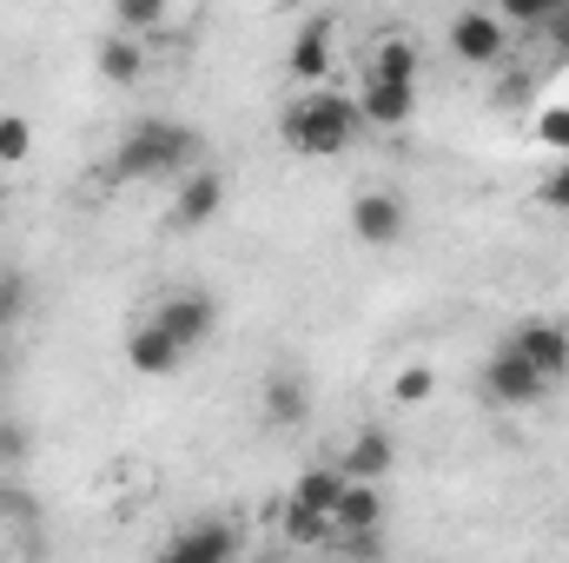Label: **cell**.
Segmentation results:
<instances>
[{
    "label": "cell",
    "mask_w": 569,
    "mask_h": 563,
    "mask_svg": "<svg viewBox=\"0 0 569 563\" xmlns=\"http://www.w3.org/2000/svg\"><path fill=\"white\" fill-rule=\"evenodd\" d=\"M33 152V120L27 113H0V166H20Z\"/></svg>",
    "instance_id": "cell-24"
},
{
    "label": "cell",
    "mask_w": 569,
    "mask_h": 563,
    "mask_svg": "<svg viewBox=\"0 0 569 563\" xmlns=\"http://www.w3.org/2000/svg\"><path fill=\"white\" fill-rule=\"evenodd\" d=\"M33 457V424L27 418H0V471H20Z\"/></svg>",
    "instance_id": "cell-23"
},
{
    "label": "cell",
    "mask_w": 569,
    "mask_h": 563,
    "mask_svg": "<svg viewBox=\"0 0 569 563\" xmlns=\"http://www.w3.org/2000/svg\"><path fill=\"white\" fill-rule=\"evenodd\" d=\"M537 206H543V213H569V166H557V172L537 179Z\"/></svg>",
    "instance_id": "cell-27"
},
{
    "label": "cell",
    "mask_w": 569,
    "mask_h": 563,
    "mask_svg": "<svg viewBox=\"0 0 569 563\" xmlns=\"http://www.w3.org/2000/svg\"><path fill=\"white\" fill-rule=\"evenodd\" d=\"M537 140L550 146V152H569V107H543L537 113Z\"/></svg>",
    "instance_id": "cell-26"
},
{
    "label": "cell",
    "mask_w": 569,
    "mask_h": 563,
    "mask_svg": "<svg viewBox=\"0 0 569 563\" xmlns=\"http://www.w3.org/2000/svg\"><path fill=\"white\" fill-rule=\"evenodd\" d=\"M371 73L418 87V73H425V60H418V40H411V33H385V40H378V53H371Z\"/></svg>",
    "instance_id": "cell-19"
},
{
    "label": "cell",
    "mask_w": 569,
    "mask_h": 563,
    "mask_svg": "<svg viewBox=\"0 0 569 563\" xmlns=\"http://www.w3.org/2000/svg\"><path fill=\"white\" fill-rule=\"evenodd\" d=\"M199 146H206L199 127L146 113V120L127 127V140L113 146V179H179V172H192Z\"/></svg>",
    "instance_id": "cell-2"
},
{
    "label": "cell",
    "mask_w": 569,
    "mask_h": 563,
    "mask_svg": "<svg viewBox=\"0 0 569 563\" xmlns=\"http://www.w3.org/2000/svg\"><path fill=\"white\" fill-rule=\"evenodd\" d=\"M351 233H358V246H371V253L405 246V233H411V206H405V192H391V186H365V192L351 199Z\"/></svg>",
    "instance_id": "cell-3"
},
{
    "label": "cell",
    "mask_w": 569,
    "mask_h": 563,
    "mask_svg": "<svg viewBox=\"0 0 569 563\" xmlns=\"http://www.w3.org/2000/svg\"><path fill=\"white\" fill-rule=\"evenodd\" d=\"M430 392H437V372H430V365H405V372L391 378V405H405V412L430 405Z\"/></svg>",
    "instance_id": "cell-22"
},
{
    "label": "cell",
    "mask_w": 569,
    "mask_h": 563,
    "mask_svg": "<svg viewBox=\"0 0 569 563\" xmlns=\"http://www.w3.org/2000/svg\"><path fill=\"white\" fill-rule=\"evenodd\" d=\"M219 213H226V172L219 166H192V172H179V192L166 206V233H199Z\"/></svg>",
    "instance_id": "cell-6"
},
{
    "label": "cell",
    "mask_w": 569,
    "mask_h": 563,
    "mask_svg": "<svg viewBox=\"0 0 569 563\" xmlns=\"http://www.w3.org/2000/svg\"><path fill=\"white\" fill-rule=\"evenodd\" d=\"M166 557L172 563H226V557H239V531L226 517H192V524H179L166 537Z\"/></svg>",
    "instance_id": "cell-9"
},
{
    "label": "cell",
    "mask_w": 569,
    "mask_h": 563,
    "mask_svg": "<svg viewBox=\"0 0 569 563\" xmlns=\"http://www.w3.org/2000/svg\"><path fill=\"white\" fill-rule=\"evenodd\" d=\"M152 318H159V325H166L186 352H199V345L219 332V305H212L206 292H166V298L152 305Z\"/></svg>",
    "instance_id": "cell-8"
},
{
    "label": "cell",
    "mask_w": 569,
    "mask_h": 563,
    "mask_svg": "<svg viewBox=\"0 0 569 563\" xmlns=\"http://www.w3.org/2000/svg\"><path fill=\"white\" fill-rule=\"evenodd\" d=\"M284 73H291L298 87H325V80H331V20H325V13H311V20L298 27V40H291V53H284Z\"/></svg>",
    "instance_id": "cell-11"
},
{
    "label": "cell",
    "mask_w": 569,
    "mask_h": 563,
    "mask_svg": "<svg viewBox=\"0 0 569 563\" xmlns=\"http://www.w3.org/2000/svg\"><path fill=\"white\" fill-rule=\"evenodd\" d=\"M272 517L284 524V544H291V551H325V544H331V517H325V511H305V504L279 497Z\"/></svg>",
    "instance_id": "cell-17"
},
{
    "label": "cell",
    "mask_w": 569,
    "mask_h": 563,
    "mask_svg": "<svg viewBox=\"0 0 569 563\" xmlns=\"http://www.w3.org/2000/svg\"><path fill=\"white\" fill-rule=\"evenodd\" d=\"M510 345H517V352H523V358H530V365H537V372L550 378V385H557V378L569 372V332H563V325H550V318L523 325V332H517Z\"/></svg>",
    "instance_id": "cell-14"
},
{
    "label": "cell",
    "mask_w": 569,
    "mask_h": 563,
    "mask_svg": "<svg viewBox=\"0 0 569 563\" xmlns=\"http://www.w3.org/2000/svg\"><path fill=\"white\" fill-rule=\"evenodd\" d=\"M338 464H345V477H371V484H385L391 464H398V437L371 424V431H358V437L338 451Z\"/></svg>",
    "instance_id": "cell-12"
},
{
    "label": "cell",
    "mask_w": 569,
    "mask_h": 563,
    "mask_svg": "<svg viewBox=\"0 0 569 563\" xmlns=\"http://www.w3.org/2000/svg\"><path fill=\"white\" fill-rule=\"evenodd\" d=\"M365 134V113H358V93H331V87H311L298 93L279 113V140L298 152V159H338L351 152Z\"/></svg>",
    "instance_id": "cell-1"
},
{
    "label": "cell",
    "mask_w": 569,
    "mask_h": 563,
    "mask_svg": "<svg viewBox=\"0 0 569 563\" xmlns=\"http://www.w3.org/2000/svg\"><path fill=\"white\" fill-rule=\"evenodd\" d=\"M338 491H345V464L331 457V464H311V471H305V477H298L284 497H291V504H305V511H325V517H331Z\"/></svg>",
    "instance_id": "cell-18"
},
{
    "label": "cell",
    "mask_w": 569,
    "mask_h": 563,
    "mask_svg": "<svg viewBox=\"0 0 569 563\" xmlns=\"http://www.w3.org/2000/svg\"><path fill=\"white\" fill-rule=\"evenodd\" d=\"M378 524H385V491L371 477H345L331 504V531H378Z\"/></svg>",
    "instance_id": "cell-13"
},
{
    "label": "cell",
    "mask_w": 569,
    "mask_h": 563,
    "mask_svg": "<svg viewBox=\"0 0 569 563\" xmlns=\"http://www.w3.org/2000/svg\"><path fill=\"white\" fill-rule=\"evenodd\" d=\"M0 511H7V517H33L40 504H33V491H0Z\"/></svg>",
    "instance_id": "cell-28"
},
{
    "label": "cell",
    "mask_w": 569,
    "mask_h": 563,
    "mask_svg": "<svg viewBox=\"0 0 569 563\" xmlns=\"http://www.w3.org/2000/svg\"><path fill=\"white\" fill-rule=\"evenodd\" d=\"M305 418H311V385L298 372H272L266 378V424L291 431V424H305Z\"/></svg>",
    "instance_id": "cell-16"
},
{
    "label": "cell",
    "mask_w": 569,
    "mask_h": 563,
    "mask_svg": "<svg viewBox=\"0 0 569 563\" xmlns=\"http://www.w3.org/2000/svg\"><path fill=\"white\" fill-rule=\"evenodd\" d=\"M411 107H418V87H405V80H385V73H365V87H358V113H365V127H378V134H398V127L411 120Z\"/></svg>",
    "instance_id": "cell-10"
},
{
    "label": "cell",
    "mask_w": 569,
    "mask_h": 563,
    "mask_svg": "<svg viewBox=\"0 0 569 563\" xmlns=\"http://www.w3.org/2000/svg\"><path fill=\"white\" fill-rule=\"evenodd\" d=\"M27 312H33V279H27L20 266H7V273H0V332L20 325Z\"/></svg>",
    "instance_id": "cell-21"
},
{
    "label": "cell",
    "mask_w": 569,
    "mask_h": 563,
    "mask_svg": "<svg viewBox=\"0 0 569 563\" xmlns=\"http://www.w3.org/2000/svg\"><path fill=\"white\" fill-rule=\"evenodd\" d=\"M93 67H100V80H107V87H133V80L146 73L140 33H127V27H120V33H107V40H100V53H93Z\"/></svg>",
    "instance_id": "cell-15"
},
{
    "label": "cell",
    "mask_w": 569,
    "mask_h": 563,
    "mask_svg": "<svg viewBox=\"0 0 569 563\" xmlns=\"http://www.w3.org/2000/svg\"><path fill=\"white\" fill-rule=\"evenodd\" d=\"M543 33H550L557 47H569V0L557 7V13H550V20H543Z\"/></svg>",
    "instance_id": "cell-29"
},
{
    "label": "cell",
    "mask_w": 569,
    "mask_h": 563,
    "mask_svg": "<svg viewBox=\"0 0 569 563\" xmlns=\"http://www.w3.org/2000/svg\"><path fill=\"white\" fill-rule=\"evenodd\" d=\"M186 358H192V352H186V345H179V338L152 318V312H146L140 325L127 332V372H133V378H172Z\"/></svg>",
    "instance_id": "cell-7"
},
{
    "label": "cell",
    "mask_w": 569,
    "mask_h": 563,
    "mask_svg": "<svg viewBox=\"0 0 569 563\" xmlns=\"http://www.w3.org/2000/svg\"><path fill=\"white\" fill-rule=\"evenodd\" d=\"M0 392H7V358H0Z\"/></svg>",
    "instance_id": "cell-30"
},
{
    "label": "cell",
    "mask_w": 569,
    "mask_h": 563,
    "mask_svg": "<svg viewBox=\"0 0 569 563\" xmlns=\"http://www.w3.org/2000/svg\"><path fill=\"white\" fill-rule=\"evenodd\" d=\"M557 7H563V0H497V13H503L510 27H543Z\"/></svg>",
    "instance_id": "cell-25"
},
{
    "label": "cell",
    "mask_w": 569,
    "mask_h": 563,
    "mask_svg": "<svg viewBox=\"0 0 569 563\" xmlns=\"http://www.w3.org/2000/svg\"><path fill=\"white\" fill-rule=\"evenodd\" d=\"M550 392V378L517 352V345H497L490 352V365H483V398L497 405V412H523V405H537Z\"/></svg>",
    "instance_id": "cell-5"
},
{
    "label": "cell",
    "mask_w": 569,
    "mask_h": 563,
    "mask_svg": "<svg viewBox=\"0 0 569 563\" xmlns=\"http://www.w3.org/2000/svg\"><path fill=\"white\" fill-rule=\"evenodd\" d=\"M113 20L127 33H140V40H159L166 20H172V0H113Z\"/></svg>",
    "instance_id": "cell-20"
},
{
    "label": "cell",
    "mask_w": 569,
    "mask_h": 563,
    "mask_svg": "<svg viewBox=\"0 0 569 563\" xmlns=\"http://www.w3.org/2000/svg\"><path fill=\"white\" fill-rule=\"evenodd\" d=\"M443 40H450V53H457L463 67H497V60L510 53V20H503L497 7H463V13L443 27Z\"/></svg>",
    "instance_id": "cell-4"
}]
</instances>
